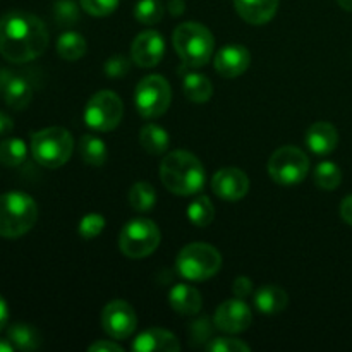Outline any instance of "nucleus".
Listing matches in <instances>:
<instances>
[{"mask_svg":"<svg viewBox=\"0 0 352 352\" xmlns=\"http://www.w3.org/2000/svg\"><path fill=\"white\" fill-rule=\"evenodd\" d=\"M103 330L113 340L127 339L138 327V316L133 306L122 299L110 301L102 311Z\"/></svg>","mask_w":352,"mask_h":352,"instance_id":"obj_11","label":"nucleus"},{"mask_svg":"<svg viewBox=\"0 0 352 352\" xmlns=\"http://www.w3.org/2000/svg\"><path fill=\"white\" fill-rule=\"evenodd\" d=\"M172 43H174L181 60L188 67L206 65L215 50V40H213L212 31L195 21L179 24L172 34Z\"/></svg>","mask_w":352,"mask_h":352,"instance_id":"obj_4","label":"nucleus"},{"mask_svg":"<svg viewBox=\"0 0 352 352\" xmlns=\"http://www.w3.org/2000/svg\"><path fill=\"white\" fill-rule=\"evenodd\" d=\"M74 150V140L64 127H45L31 136V153L40 165L58 168L65 165Z\"/></svg>","mask_w":352,"mask_h":352,"instance_id":"obj_5","label":"nucleus"},{"mask_svg":"<svg viewBox=\"0 0 352 352\" xmlns=\"http://www.w3.org/2000/svg\"><path fill=\"white\" fill-rule=\"evenodd\" d=\"M168 302L177 315L192 316L201 311L203 298L196 287L189 284H177L170 289Z\"/></svg>","mask_w":352,"mask_h":352,"instance_id":"obj_19","label":"nucleus"},{"mask_svg":"<svg viewBox=\"0 0 352 352\" xmlns=\"http://www.w3.org/2000/svg\"><path fill=\"white\" fill-rule=\"evenodd\" d=\"M189 222L196 227H208L215 219V206L208 196H199L188 206Z\"/></svg>","mask_w":352,"mask_h":352,"instance_id":"obj_30","label":"nucleus"},{"mask_svg":"<svg viewBox=\"0 0 352 352\" xmlns=\"http://www.w3.org/2000/svg\"><path fill=\"white\" fill-rule=\"evenodd\" d=\"M234 7L246 23L260 26L274 19L278 9V0H234Z\"/></svg>","mask_w":352,"mask_h":352,"instance_id":"obj_18","label":"nucleus"},{"mask_svg":"<svg viewBox=\"0 0 352 352\" xmlns=\"http://www.w3.org/2000/svg\"><path fill=\"white\" fill-rule=\"evenodd\" d=\"M85 12L95 17H105L117 9L120 0H79Z\"/></svg>","mask_w":352,"mask_h":352,"instance_id":"obj_35","label":"nucleus"},{"mask_svg":"<svg viewBox=\"0 0 352 352\" xmlns=\"http://www.w3.org/2000/svg\"><path fill=\"white\" fill-rule=\"evenodd\" d=\"M254 306L263 315H278L289 305L287 292L275 284L263 285L254 292Z\"/></svg>","mask_w":352,"mask_h":352,"instance_id":"obj_20","label":"nucleus"},{"mask_svg":"<svg viewBox=\"0 0 352 352\" xmlns=\"http://www.w3.org/2000/svg\"><path fill=\"white\" fill-rule=\"evenodd\" d=\"M28 157V146L19 138H7L0 143V164L6 167H19Z\"/></svg>","mask_w":352,"mask_h":352,"instance_id":"obj_27","label":"nucleus"},{"mask_svg":"<svg viewBox=\"0 0 352 352\" xmlns=\"http://www.w3.org/2000/svg\"><path fill=\"white\" fill-rule=\"evenodd\" d=\"M182 88H184L186 98L192 103H205L213 95L212 81L206 76L199 74V72L186 74L184 81H182Z\"/></svg>","mask_w":352,"mask_h":352,"instance_id":"obj_23","label":"nucleus"},{"mask_svg":"<svg viewBox=\"0 0 352 352\" xmlns=\"http://www.w3.org/2000/svg\"><path fill=\"white\" fill-rule=\"evenodd\" d=\"M165 55V40L158 31L148 30L138 34L131 43V60L138 67H155Z\"/></svg>","mask_w":352,"mask_h":352,"instance_id":"obj_13","label":"nucleus"},{"mask_svg":"<svg viewBox=\"0 0 352 352\" xmlns=\"http://www.w3.org/2000/svg\"><path fill=\"white\" fill-rule=\"evenodd\" d=\"M212 323H210L208 318H201L198 322H195L189 329V336H191L192 342L198 344L203 342V340H210L212 339Z\"/></svg>","mask_w":352,"mask_h":352,"instance_id":"obj_37","label":"nucleus"},{"mask_svg":"<svg viewBox=\"0 0 352 352\" xmlns=\"http://www.w3.org/2000/svg\"><path fill=\"white\" fill-rule=\"evenodd\" d=\"M315 184L320 189H325V191H333L340 186L342 182V170L337 164L333 162H320L315 168Z\"/></svg>","mask_w":352,"mask_h":352,"instance_id":"obj_29","label":"nucleus"},{"mask_svg":"<svg viewBox=\"0 0 352 352\" xmlns=\"http://www.w3.org/2000/svg\"><path fill=\"white\" fill-rule=\"evenodd\" d=\"M212 189L223 201H239L250 191V179L241 168H220L213 175Z\"/></svg>","mask_w":352,"mask_h":352,"instance_id":"obj_14","label":"nucleus"},{"mask_svg":"<svg viewBox=\"0 0 352 352\" xmlns=\"http://www.w3.org/2000/svg\"><path fill=\"white\" fill-rule=\"evenodd\" d=\"M175 268L186 280H208L222 268V254L212 244L191 243L179 251Z\"/></svg>","mask_w":352,"mask_h":352,"instance_id":"obj_6","label":"nucleus"},{"mask_svg":"<svg viewBox=\"0 0 352 352\" xmlns=\"http://www.w3.org/2000/svg\"><path fill=\"white\" fill-rule=\"evenodd\" d=\"M184 2L182 0H170L167 6V9H170V14L172 16H181L182 12H184Z\"/></svg>","mask_w":352,"mask_h":352,"instance_id":"obj_43","label":"nucleus"},{"mask_svg":"<svg viewBox=\"0 0 352 352\" xmlns=\"http://www.w3.org/2000/svg\"><path fill=\"white\" fill-rule=\"evenodd\" d=\"M86 50H88V43L82 38V34L76 33V31H65L58 36L57 40V54L60 55L64 60L76 62L81 57H85Z\"/></svg>","mask_w":352,"mask_h":352,"instance_id":"obj_26","label":"nucleus"},{"mask_svg":"<svg viewBox=\"0 0 352 352\" xmlns=\"http://www.w3.org/2000/svg\"><path fill=\"white\" fill-rule=\"evenodd\" d=\"M250 64L251 54L243 45H226L217 52L215 58H213L215 71L227 79L239 78L248 71Z\"/></svg>","mask_w":352,"mask_h":352,"instance_id":"obj_15","label":"nucleus"},{"mask_svg":"<svg viewBox=\"0 0 352 352\" xmlns=\"http://www.w3.org/2000/svg\"><path fill=\"white\" fill-rule=\"evenodd\" d=\"M107 226V220L102 213H86L81 220H79L78 232L82 239H95L103 232Z\"/></svg>","mask_w":352,"mask_h":352,"instance_id":"obj_32","label":"nucleus"},{"mask_svg":"<svg viewBox=\"0 0 352 352\" xmlns=\"http://www.w3.org/2000/svg\"><path fill=\"white\" fill-rule=\"evenodd\" d=\"M232 292L236 298L246 299L253 294V280L250 277H237L232 284Z\"/></svg>","mask_w":352,"mask_h":352,"instance_id":"obj_38","label":"nucleus"},{"mask_svg":"<svg viewBox=\"0 0 352 352\" xmlns=\"http://www.w3.org/2000/svg\"><path fill=\"white\" fill-rule=\"evenodd\" d=\"M89 352H124L122 346L112 342V340H98L88 347Z\"/></svg>","mask_w":352,"mask_h":352,"instance_id":"obj_39","label":"nucleus"},{"mask_svg":"<svg viewBox=\"0 0 352 352\" xmlns=\"http://www.w3.org/2000/svg\"><path fill=\"white\" fill-rule=\"evenodd\" d=\"M172 102V88L160 74H151L141 79L134 91V103L144 119H157L164 116Z\"/></svg>","mask_w":352,"mask_h":352,"instance_id":"obj_9","label":"nucleus"},{"mask_svg":"<svg viewBox=\"0 0 352 352\" xmlns=\"http://www.w3.org/2000/svg\"><path fill=\"white\" fill-rule=\"evenodd\" d=\"M7 322H9V308H7L6 299L0 296V332L6 329Z\"/></svg>","mask_w":352,"mask_h":352,"instance_id":"obj_42","label":"nucleus"},{"mask_svg":"<svg viewBox=\"0 0 352 352\" xmlns=\"http://www.w3.org/2000/svg\"><path fill=\"white\" fill-rule=\"evenodd\" d=\"M133 351L138 352H177L181 351L179 339L164 329H150L133 340Z\"/></svg>","mask_w":352,"mask_h":352,"instance_id":"obj_16","label":"nucleus"},{"mask_svg":"<svg viewBox=\"0 0 352 352\" xmlns=\"http://www.w3.org/2000/svg\"><path fill=\"white\" fill-rule=\"evenodd\" d=\"M253 322V313L250 306L244 302V299L234 298L227 299L217 308L213 316V325L215 329L222 330L226 333H241L248 330Z\"/></svg>","mask_w":352,"mask_h":352,"instance_id":"obj_12","label":"nucleus"},{"mask_svg":"<svg viewBox=\"0 0 352 352\" xmlns=\"http://www.w3.org/2000/svg\"><path fill=\"white\" fill-rule=\"evenodd\" d=\"M340 217H342L344 222L352 226V195L344 198L342 205H340Z\"/></svg>","mask_w":352,"mask_h":352,"instance_id":"obj_40","label":"nucleus"},{"mask_svg":"<svg viewBox=\"0 0 352 352\" xmlns=\"http://www.w3.org/2000/svg\"><path fill=\"white\" fill-rule=\"evenodd\" d=\"M48 30L43 21L24 10H10L0 17V55L12 64L31 62L45 54Z\"/></svg>","mask_w":352,"mask_h":352,"instance_id":"obj_1","label":"nucleus"},{"mask_svg":"<svg viewBox=\"0 0 352 352\" xmlns=\"http://www.w3.org/2000/svg\"><path fill=\"white\" fill-rule=\"evenodd\" d=\"M309 158L301 148L292 146H280L272 153L268 160V175L277 182L278 186L291 188V186L301 184L309 174Z\"/></svg>","mask_w":352,"mask_h":352,"instance_id":"obj_7","label":"nucleus"},{"mask_svg":"<svg viewBox=\"0 0 352 352\" xmlns=\"http://www.w3.org/2000/svg\"><path fill=\"white\" fill-rule=\"evenodd\" d=\"M38 220L36 201L30 195L10 191L0 196V236L16 239L34 227Z\"/></svg>","mask_w":352,"mask_h":352,"instance_id":"obj_3","label":"nucleus"},{"mask_svg":"<svg viewBox=\"0 0 352 352\" xmlns=\"http://www.w3.org/2000/svg\"><path fill=\"white\" fill-rule=\"evenodd\" d=\"M124 116V103L119 95L110 89L95 93L86 103L85 122L96 133H109L120 124Z\"/></svg>","mask_w":352,"mask_h":352,"instance_id":"obj_10","label":"nucleus"},{"mask_svg":"<svg viewBox=\"0 0 352 352\" xmlns=\"http://www.w3.org/2000/svg\"><path fill=\"white\" fill-rule=\"evenodd\" d=\"M129 203L136 212H150L157 203V191L150 182H136L129 191Z\"/></svg>","mask_w":352,"mask_h":352,"instance_id":"obj_28","label":"nucleus"},{"mask_svg":"<svg viewBox=\"0 0 352 352\" xmlns=\"http://www.w3.org/2000/svg\"><path fill=\"white\" fill-rule=\"evenodd\" d=\"M129 60H127L126 57H122V55H116V57L109 58V60L105 62V67H103V71H105V74L109 76V78L112 79H119V78H124V76L129 72Z\"/></svg>","mask_w":352,"mask_h":352,"instance_id":"obj_36","label":"nucleus"},{"mask_svg":"<svg viewBox=\"0 0 352 352\" xmlns=\"http://www.w3.org/2000/svg\"><path fill=\"white\" fill-rule=\"evenodd\" d=\"M2 98L6 100L10 109L24 110L33 100V88H31L28 79L12 74L7 81L6 88H3Z\"/></svg>","mask_w":352,"mask_h":352,"instance_id":"obj_21","label":"nucleus"},{"mask_svg":"<svg viewBox=\"0 0 352 352\" xmlns=\"http://www.w3.org/2000/svg\"><path fill=\"white\" fill-rule=\"evenodd\" d=\"M14 122L7 113L0 112V136H6V134L12 133Z\"/></svg>","mask_w":352,"mask_h":352,"instance_id":"obj_41","label":"nucleus"},{"mask_svg":"<svg viewBox=\"0 0 352 352\" xmlns=\"http://www.w3.org/2000/svg\"><path fill=\"white\" fill-rule=\"evenodd\" d=\"M164 14L165 7L160 0H140V2L134 6V17H136L141 24H146V26L160 23Z\"/></svg>","mask_w":352,"mask_h":352,"instance_id":"obj_31","label":"nucleus"},{"mask_svg":"<svg viewBox=\"0 0 352 352\" xmlns=\"http://www.w3.org/2000/svg\"><path fill=\"white\" fill-rule=\"evenodd\" d=\"M10 76L12 74H10L9 71H0V95H2L3 88H6V85H7V81H9Z\"/></svg>","mask_w":352,"mask_h":352,"instance_id":"obj_44","label":"nucleus"},{"mask_svg":"<svg viewBox=\"0 0 352 352\" xmlns=\"http://www.w3.org/2000/svg\"><path fill=\"white\" fill-rule=\"evenodd\" d=\"M160 179L165 188L179 196L196 195L203 189L206 172L196 155L175 150L165 155L160 164Z\"/></svg>","mask_w":352,"mask_h":352,"instance_id":"obj_2","label":"nucleus"},{"mask_svg":"<svg viewBox=\"0 0 352 352\" xmlns=\"http://www.w3.org/2000/svg\"><path fill=\"white\" fill-rule=\"evenodd\" d=\"M54 14L55 19H57V23L60 24V26H71V24H74L79 17L78 6H76L72 0H60V2L55 3Z\"/></svg>","mask_w":352,"mask_h":352,"instance_id":"obj_34","label":"nucleus"},{"mask_svg":"<svg viewBox=\"0 0 352 352\" xmlns=\"http://www.w3.org/2000/svg\"><path fill=\"white\" fill-rule=\"evenodd\" d=\"M7 339L19 351H36L41 346V333L30 323H12L7 329Z\"/></svg>","mask_w":352,"mask_h":352,"instance_id":"obj_22","label":"nucleus"},{"mask_svg":"<svg viewBox=\"0 0 352 352\" xmlns=\"http://www.w3.org/2000/svg\"><path fill=\"white\" fill-rule=\"evenodd\" d=\"M162 232L150 219H134L127 223L119 236V248L124 256L141 260L150 256L160 246Z\"/></svg>","mask_w":352,"mask_h":352,"instance_id":"obj_8","label":"nucleus"},{"mask_svg":"<svg viewBox=\"0 0 352 352\" xmlns=\"http://www.w3.org/2000/svg\"><path fill=\"white\" fill-rule=\"evenodd\" d=\"M337 3H339L344 10H349V12H352V0H337Z\"/></svg>","mask_w":352,"mask_h":352,"instance_id":"obj_46","label":"nucleus"},{"mask_svg":"<svg viewBox=\"0 0 352 352\" xmlns=\"http://www.w3.org/2000/svg\"><path fill=\"white\" fill-rule=\"evenodd\" d=\"M79 155H81L82 162L93 167H102L105 165L109 151H107L105 141L100 140L95 134H85L79 141Z\"/></svg>","mask_w":352,"mask_h":352,"instance_id":"obj_24","label":"nucleus"},{"mask_svg":"<svg viewBox=\"0 0 352 352\" xmlns=\"http://www.w3.org/2000/svg\"><path fill=\"white\" fill-rule=\"evenodd\" d=\"M205 349L210 352H250L251 347L234 337H215L205 344Z\"/></svg>","mask_w":352,"mask_h":352,"instance_id":"obj_33","label":"nucleus"},{"mask_svg":"<svg viewBox=\"0 0 352 352\" xmlns=\"http://www.w3.org/2000/svg\"><path fill=\"white\" fill-rule=\"evenodd\" d=\"M16 347L12 346L9 339H0V352H12Z\"/></svg>","mask_w":352,"mask_h":352,"instance_id":"obj_45","label":"nucleus"},{"mask_svg":"<svg viewBox=\"0 0 352 352\" xmlns=\"http://www.w3.org/2000/svg\"><path fill=\"white\" fill-rule=\"evenodd\" d=\"M305 140L309 151L323 157V155L332 153L337 148V144H339V133H337L333 124L320 120V122L309 126V129L306 131Z\"/></svg>","mask_w":352,"mask_h":352,"instance_id":"obj_17","label":"nucleus"},{"mask_svg":"<svg viewBox=\"0 0 352 352\" xmlns=\"http://www.w3.org/2000/svg\"><path fill=\"white\" fill-rule=\"evenodd\" d=\"M140 143L143 150L150 155H162L170 144V136L164 127L157 124H146L140 133Z\"/></svg>","mask_w":352,"mask_h":352,"instance_id":"obj_25","label":"nucleus"}]
</instances>
